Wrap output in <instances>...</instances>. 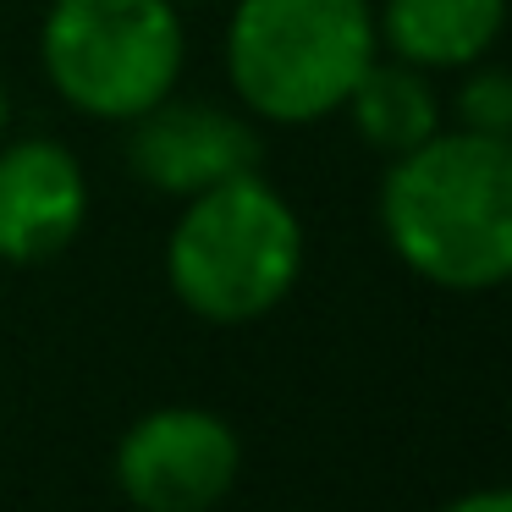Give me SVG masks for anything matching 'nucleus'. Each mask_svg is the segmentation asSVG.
<instances>
[{
	"label": "nucleus",
	"mask_w": 512,
	"mask_h": 512,
	"mask_svg": "<svg viewBox=\"0 0 512 512\" xmlns=\"http://www.w3.org/2000/svg\"><path fill=\"white\" fill-rule=\"evenodd\" d=\"M457 116L468 133L485 138H512V72L507 67H479L457 89Z\"/></svg>",
	"instance_id": "obj_10"
},
{
	"label": "nucleus",
	"mask_w": 512,
	"mask_h": 512,
	"mask_svg": "<svg viewBox=\"0 0 512 512\" xmlns=\"http://www.w3.org/2000/svg\"><path fill=\"white\" fill-rule=\"evenodd\" d=\"M6 127H12V100H6V89H0V138H6Z\"/></svg>",
	"instance_id": "obj_12"
},
{
	"label": "nucleus",
	"mask_w": 512,
	"mask_h": 512,
	"mask_svg": "<svg viewBox=\"0 0 512 512\" xmlns=\"http://www.w3.org/2000/svg\"><path fill=\"white\" fill-rule=\"evenodd\" d=\"M45 78L94 122H138L177 94L188 34L171 0H56L39 28Z\"/></svg>",
	"instance_id": "obj_4"
},
{
	"label": "nucleus",
	"mask_w": 512,
	"mask_h": 512,
	"mask_svg": "<svg viewBox=\"0 0 512 512\" xmlns=\"http://www.w3.org/2000/svg\"><path fill=\"white\" fill-rule=\"evenodd\" d=\"M259 155H265L259 133L243 116L193 100H160L155 111L138 116L127 138L133 177H144L155 193H171V199H193L226 177L259 171Z\"/></svg>",
	"instance_id": "obj_6"
},
{
	"label": "nucleus",
	"mask_w": 512,
	"mask_h": 512,
	"mask_svg": "<svg viewBox=\"0 0 512 512\" xmlns=\"http://www.w3.org/2000/svg\"><path fill=\"white\" fill-rule=\"evenodd\" d=\"M380 50L369 0H237L226 78L254 116L309 127L336 116Z\"/></svg>",
	"instance_id": "obj_3"
},
{
	"label": "nucleus",
	"mask_w": 512,
	"mask_h": 512,
	"mask_svg": "<svg viewBox=\"0 0 512 512\" xmlns=\"http://www.w3.org/2000/svg\"><path fill=\"white\" fill-rule=\"evenodd\" d=\"M243 441L210 408L171 402L116 441V485L138 512H210L232 496Z\"/></svg>",
	"instance_id": "obj_5"
},
{
	"label": "nucleus",
	"mask_w": 512,
	"mask_h": 512,
	"mask_svg": "<svg viewBox=\"0 0 512 512\" xmlns=\"http://www.w3.org/2000/svg\"><path fill=\"white\" fill-rule=\"evenodd\" d=\"M89 221V177L56 138H0V259L45 265Z\"/></svg>",
	"instance_id": "obj_7"
},
{
	"label": "nucleus",
	"mask_w": 512,
	"mask_h": 512,
	"mask_svg": "<svg viewBox=\"0 0 512 512\" xmlns=\"http://www.w3.org/2000/svg\"><path fill=\"white\" fill-rule=\"evenodd\" d=\"M171 6H215V0H171Z\"/></svg>",
	"instance_id": "obj_13"
},
{
	"label": "nucleus",
	"mask_w": 512,
	"mask_h": 512,
	"mask_svg": "<svg viewBox=\"0 0 512 512\" xmlns=\"http://www.w3.org/2000/svg\"><path fill=\"white\" fill-rule=\"evenodd\" d=\"M391 254L441 292L512 281V138L435 133L391 160L380 182Z\"/></svg>",
	"instance_id": "obj_1"
},
{
	"label": "nucleus",
	"mask_w": 512,
	"mask_h": 512,
	"mask_svg": "<svg viewBox=\"0 0 512 512\" xmlns=\"http://www.w3.org/2000/svg\"><path fill=\"white\" fill-rule=\"evenodd\" d=\"M342 111L353 116L358 138H364L369 149H380V155H391V160L441 133V100H435L430 78H424L419 67H408V61H380L375 56L369 72L358 78V89L347 94Z\"/></svg>",
	"instance_id": "obj_9"
},
{
	"label": "nucleus",
	"mask_w": 512,
	"mask_h": 512,
	"mask_svg": "<svg viewBox=\"0 0 512 512\" xmlns=\"http://www.w3.org/2000/svg\"><path fill=\"white\" fill-rule=\"evenodd\" d=\"M303 270V221L259 171L182 199L166 237V281L188 314L210 325L265 320Z\"/></svg>",
	"instance_id": "obj_2"
},
{
	"label": "nucleus",
	"mask_w": 512,
	"mask_h": 512,
	"mask_svg": "<svg viewBox=\"0 0 512 512\" xmlns=\"http://www.w3.org/2000/svg\"><path fill=\"white\" fill-rule=\"evenodd\" d=\"M441 512H512V485H490V490H468V496L446 501Z\"/></svg>",
	"instance_id": "obj_11"
},
{
	"label": "nucleus",
	"mask_w": 512,
	"mask_h": 512,
	"mask_svg": "<svg viewBox=\"0 0 512 512\" xmlns=\"http://www.w3.org/2000/svg\"><path fill=\"white\" fill-rule=\"evenodd\" d=\"M507 28V0H386L375 34L419 72H452L490 56Z\"/></svg>",
	"instance_id": "obj_8"
}]
</instances>
